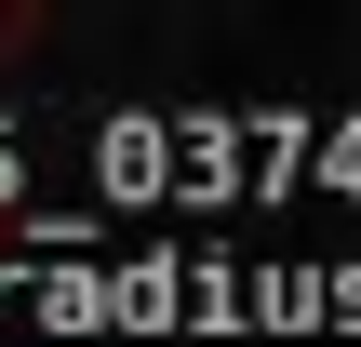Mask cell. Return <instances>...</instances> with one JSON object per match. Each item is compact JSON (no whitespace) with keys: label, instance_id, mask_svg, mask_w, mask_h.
<instances>
[{"label":"cell","instance_id":"1","mask_svg":"<svg viewBox=\"0 0 361 347\" xmlns=\"http://www.w3.org/2000/svg\"><path fill=\"white\" fill-rule=\"evenodd\" d=\"M27 27H40V13H27V0H0V53H27Z\"/></svg>","mask_w":361,"mask_h":347}]
</instances>
